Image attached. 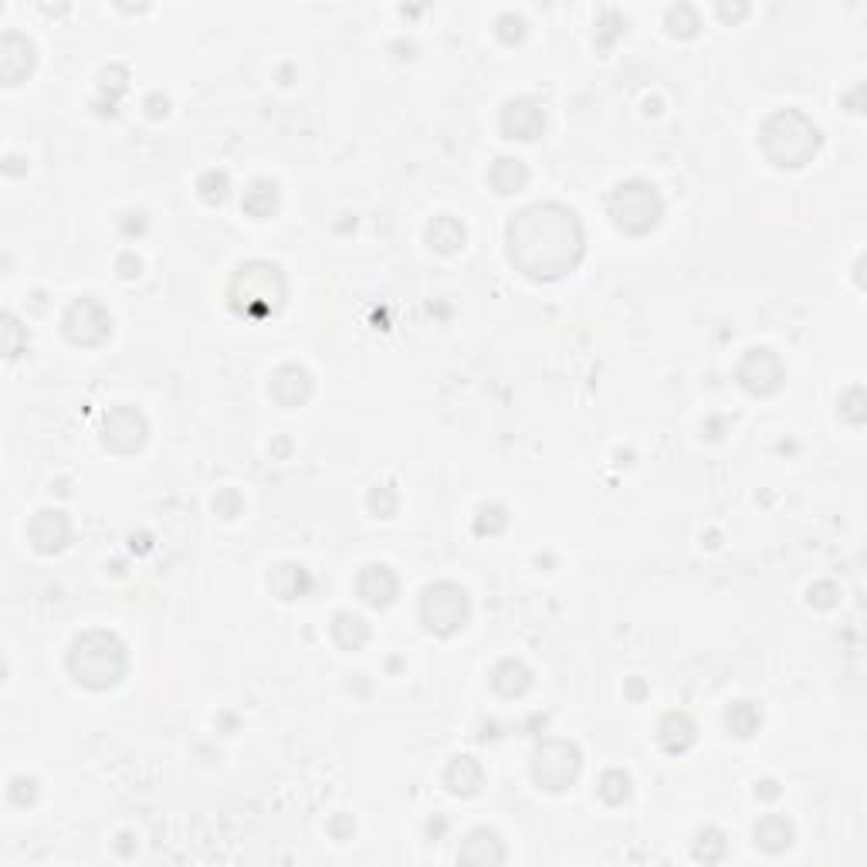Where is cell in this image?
Listing matches in <instances>:
<instances>
[{"mask_svg":"<svg viewBox=\"0 0 867 867\" xmlns=\"http://www.w3.org/2000/svg\"><path fill=\"white\" fill-rule=\"evenodd\" d=\"M68 671L75 674L78 685L105 691L119 685L122 674H126V647L109 630H89L68 651Z\"/></svg>","mask_w":867,"mask_h":867,"instance_id":"2","label":"cell"},{"mask_svg":"<svg viewBox=\"0 0 867 867\" xmlns=\"http://www.w3.org/2000/svg\"><path fill=\"white\" fill-rule=\"evenodd\" d=\"M756 844L769 854H783L793 844V827L783 817H766L756 827Z\"/></svg>","mask_w":867,"mask_h":867,"instance_id":"21","label":"cell"},{"mask_svg":"<svg viewBox=\"0 0 867 867\" xmlns=\"http://www.w3.org/2000/svg\"><path fill=\"white\" fill-rule=\"evenodd\" d=\"M268 390L282 407H302L305 400L312 397V376L305 373L302 366H282V370L271 376Z\"/></svg>","mask_w":867,"mask_h":867,"instance_id":"14","label":"cell"},{"mask_svg":"<svg viewBox=\"0 0 867 867\" xmlns=\"http://www.w3.org/2000/svg\"><path fill=\"white\" fill-rule=\"evenodd\" d=\"M112 319L95 299H78L68 305L65 312V336L75 346H99L102 339H109Z\"/></svg>","mask_w":867,"mask_h":867,"instance_id":"8","label":"cell"},{"mask_svg":"<svg viewBox=\"0 0 867 867\" xmlns=\"http://www.w3.org/2000/svg\"><path fill=\"white\" fill-rule=\"evenodd\" d=\"M492 685H495V691H502L505 698H515V695H522V691L532 685V674H529V668H525L522 661L509 658V661H502L492 671Z\"/></svg>","mask_w":867,"mask_h":867,"instance_id":"19","label":"cell"},{"mask_svg":"<svg viewBox=\"0 0 867 867\" xmlns=\"http://www.w3.org/2000/svg\"><path fill=\"white\" fill-rule=\"evenodd\" d=\"M427 241L431 248H437L441 255H451L464 244V227L454 221V217H437V221L427 227Z\"/></svg>","mask_w":867,"mask_h":867,"instance_id":"23","label":"cell"},{"mask_svg":"<svg viewBox=\"0 0 867 867\" xmlns=\"http://www.w3.org/2000/svg\"><path fill=\"white\" fill-rule=\"evenodd\" d=\"M285 302V275L282 268L268 265V261H251V265L238 268L231 282V309L238 315H251V319H265V315L278 312Z\"/></svg>","mask_w":867,"mask_h":867,"instance_id":"4","label":"cell"},{"mask_svg":"<svg viewBox=\"0 0 867 867\" xmlns=\"http://www.w3.org/2000/svg\"><path fill=\"white\" fill-rule=\"evenodd\" d=\"M759 722H763V718H759L756 705H752V702H735V705L729 708V715H725V725H729V732L739 735V739H749V735L759 729Z\"/></svg>","mask_w":867,"mask_h":867,"instance_id":"26","label":"cell"},{"mask_svg":"<svg viewBox=\"0 0 867 867\" xmlns=\"http://www.w3.org/2000/svg\"><path fill=\"white\" fill-rule=\"evenodd\" d=\"M197 187H200V194H204V200H210V204H221V200L227 197V177H224V173H217V170L204 173Z\"/></svg>","mask_w":867,"mask_h":867,"instance_id":"29","label":"cell"},{"mask_svg":"<svg viewBox=\"0 0 867 867\" xmlns=\"http://www.w3.org/2000/svg\"><path fill=\"white\" fill-rule=\"evenodd\" d=\"M722 854H725V837L718 834V830H702V834H698V840H695V857L698 861H705V864H715V861H722Z\"/></svg>","mask_w":867,"mask_h":867,"instance_id":"28","label":"cell"},{"mask_svg":"<svg viewBox=\"0 0 867 867\" xmlns=\"http://www.w3.org/2000/svg\"><path fill=\"white\" fill-rule=\"evenodd\" d=\"M275 204H278V190H275V183H268V180H255L248 187V194H244V210H248L251 217L271 214Z\"/></svg>","mask_w":867,"mask_h":867,"instance_id":"25","label":"cell"},{"mask_svg":"<svg viewBox=\"0 0 867 867\" xmlns=\"http://www.w3.org/2000/svg\"><path fill=\"white\" fill-rule=\"evenodd\" d=\"M597 793L610 803V807H620V803H624L627 796H630V779H627V773H620V769H610V773H603Z\"/></svg>","mask_w":867,"mask_h":867,"instance_id":"27","label":"cell"},{"mask_svg":"<svg viewBox=\"0 0 867 867\" xmlns=\"http://www.w3.org/2000/svg\"><path fill=\"white\" fill-rule=\"evenodd\" d=\"M146 417L139 414L136 407H116L105 414V424H102V441L109 451L116 454H133L146 444Z\"/></svg>","mask_w":867,"mask_h":867,"instance_id":"9","label":"cell"},{"mask_svg":"<svg viewBox=\"0 0 867 867\" xmlns=\"http://www.w3.org/2000/svg\"><path fill=\"white\" fill-rule=\"evenodd\" d=\"M268 583H271V590H275L282 600H295V597H302V593L312 586L309 573H305L302 566H292V563H288V566H278L275 573L268 576Z\"/></svg>","mask_w":867,"mask_h":867,"instance_id":"20","label":"cell"},{"mask_svg":"<svg viewBox=\"0 0 867 867\" xmlns=\"http://www.w3.org/2000/svg\"><path fill=\"white\" fill-rule=\"evenodd\" d=\"M461 864H478V867H492V864H502L505 861V847L498 834L492 830H475L468 840L461 844Z\"/></svg>","mask_w":867,"mask_h":867,"instance_id":"16","label":"cell"},{"mask_svg":"<svg viewBox=\"0 0 867 867\" xmlns=\"http://www.w3.org/2000/svg\"><path fill=\"white\" fill-rule=\"evenodd\" d=\"M759 143L776 166H807L820 150V133L800 112H776L773 119H766Z\"/></svg>","mask_w":867,"mask_h":867,"instance_id":"3","label":"cell"},{"mask_svg":"<svg viewBox=\"0 0 867 867\" xmlns=\"http://www.w3.org/2000/svg\"><path fill=\"white\" fill-rule=\"evenodd\" d=\"M332 637L339 641V647H346V651H356V647L366 644V637H370V627H366L363 617H353V613H339L336 624H332Z\"/></svg>","mask_w":867,"mask_h":867,"instance_id":"24","label":"cell"},{"mask_svg":"<svg viewBox=\"0 0 867 867\" xmlns=\"http://www.w3.org/2000/svg\"><path fill=\"white\" fill-rule=\"evenodd\" d=\"M475 529L481 532V536H485V532H502L505 529V512L498 509V505H492V509H481L478 512V522H475Z\"/></svg>","mask_w":867,"mask_h":867,"instance_id":"30","label":"cell"},{"mask_svg":"<svg viewBox=\"0 0 867 867\" xmlns=\"http://www.w3.org/2000/svg\"><path fill=\"white\" fill-rule=\"evenodd\" d=\"M356 590L370 607H390L397 597V576L390 566H366L356 580Z\"/></svg>","mask_w":867,"mask_h":867,"instance_id":"15","label":"cell"},{"mask_svg":"<svg viewBox=\"0 0 867 867\" xmlns=\"http://www.w3.org/2000/svg\"><path fill=\"white\" fill-rule=\"evenodd\" d=\"M370 509L380 512V519H390L393 509H397V498L390 495V488H380V492L370 495Z\"/></svg>","mask_w":867,"mask_h":867,"instance_id":"32","label":"cell"},{"mask_svg":"<svg viewBox=\"0 0 867 867\" xmlns=\"http://www.w3.org/2000/svg\"><path fill=\"white\" fill-rule=\"evenodd\" d=\"M739 380L746 390L766 397V393H773L779 383H783V363H779V356L769 353V349H752L739 366Z\"/></svg>","mask_w":867,"mask_h":867,"instance_id":"10","label":"cell"},{"mask_svg":"<svg viewBox=\"0 0 867 867\" xmlns=\"http://www.w3.org/2000/svg\"><path fill=\"white\" fill-rule=\"evenodd\" d=\"M68 536H72V525H68L65 512L45 509L28 522V539L38 553H58V549H65Z\"/></svg>","mask_w":867,"mask_h":867,"instance_id":"12","label":"cell"},{"mask_svg":"<svg viewBox=\"0 0 867 867\" xmlns=\"http://www.w3.org/2000/svg\"><path fill=\"white\" fill-rule=\"evenodd\" d=\"M661 197L654 187L647 183L634 180V183H624V187L613 190L610 197V217L620 231L627 234H647L651 227H658L661 221Z\"/></svg>","mask_w":867,"mask_h":867,"instance_id":"5","label":"cell"},{"mask_svg":"<svg viewBox=\"0 0 867 867\" xmlns=\"http://www.w3.org/2000/svg\"><path fill=\"white\" fill-rule=\"evenodd\" d=\"M532 776H536V783L542 790H553V793L566 790V786H573L576 776H580V749L566 739L542 742L536 759H532Z\"/></svg>","mask_w":867,"mask_h":867,"instance_id":"7","label":"cell"},{"mask_svg":"<svg viewBox=\"0 0 867 867\" xmlns=\"http://www.w3.org/2000/svg\"><path fill=\"white\" fill-rule=\"evenodd\" d=\"M481 779H485V773H481V766L468 756L454 759L448 766V773H444V783H448V790L454 796H475L481 790Z\"/></svg>","mask_w":867,"mask_h":867,"instance_id":"17","label":"cell"},{"mask_svg":"<svg viewBox=\"0 0 867 867\" xmlns=\"http://www.w3.org/2000/svg\"><path fill=\"white\" fill-rule=\"evenodd\" d=\"M546 126V116L532 99H515L502 112V133L509 139H536Z\"/></svg>","mask_w":867,"mask_h":867,"instance_id":"13","label":"cell"},{"mask_svg":"<svg viewBox=\"0 0 867 867\" xmlns=\"http://www.w3.org/2000/svg\"><path fill=\"white\" fill-rule=\"evenodd\" d=\"M488 180H492V187L498 194H519L525 183H529V170L522 166V160H498L492 166V173H488Z\"/></svg>","mask_w":867,"mask_h":867,"instance_id":"22","label":"cell"},{"mask_svg":"<svg viewBox=\"0 0 867 867\" xmlns=\"http://www.w3.org/2000/svg\"><path fill=\"white\" fill-rule=\"evenodd\" d=\"M11 800L17 803V807H28V803L38 800V783H34V779L17 776L11 783Z\"/></svg>","mask_w":867,"mask_h":867,"instance_id":"31","label":"cell"},{"mask_svg":"<svg viewBox=\"0 0 867 867\" xmlns=\"http://www.w3.org/2000/svg\"><path fill=\"white\" fill-rule=\"evenodd\" d=\"M420 620L441 637L454 634L468 624V593L454 583L427 586L424 600H420Z\"/></svg>","mask_w":867,"mask_h":867,"instance_id":"6","label":"cell"},{"mask_svg":"<svg viewBox=\"0 0 867 867\" xmlns=\"http://www.w3.org/2000/svg\"><path fill=\"white\" fill-rule=\"evenodd\" d=\"M34 68V48L24 34L7 31L4 41H0V78L7 85H17L21 78H28Z\"/></svg>","mask_w":867,"mask_h":867,"instance_id":"11","label":"cell"},{"mask_svg":"<svg viewBox=\"0 0 867 867\" xmlns=\"http://www.w3.org/2000/svg\"><path fill=\"white\" fill-rule=\"evenodd\" d=\"M509 258L522 275L549 282L573 271L583 258V227L563 204H536L512 217Z\"/></svg>","mask_w":867,"mask_h":867,"instance_id":"1","label":"cell"},{"mask_svg":"<svg viewBox=\"0 0 867 867\" xmlns=\"http://www.w3.org/2000/svg\"><path fill=\"white\" fill-rule=\"evenodd\" d=\"M695 742V722L685 712H671L661 722V746L668 752H685Z\"/></svg>","mask_w":867,"mask_h":867,"instance_id":"18","label":"cell"}]
</instances>
